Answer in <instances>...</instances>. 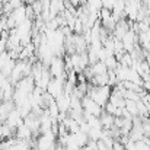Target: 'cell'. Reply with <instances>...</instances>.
Here are the masks:
<instances>
[{
	"instance_id": "3957f363",
	"label": "cell",
	"mask_w": 150,
	"mask_h": 150,
	"mask_svg": "<svg viewBox=\"0 0 150 150\" xmlns=\"http://www.w3.org/2000/svg\"><path fill=\"white\" fill-rule=\"evenodd\" d=\"M82 108H83V112H88V114H91V115H95V117H100V114L103 112V108L98 105L95 100L92 99L91 96H88V95H85L82 99Z\"/></svg>"
},
{
	"instance_id": "9a60e30c",
	"label": "cell",
	"mask_w": 150,
	"mask_h": 150,
	"mask_svg": "<svg viewBox=\"0 0 150 150\" xmlns=\"http://www.w3.org/2000/svg\"><path fill=\"white\" fill-rule=\"evenodd\" d=\"M143 89L147 92V93H150V80H143Z\"/></svg>"
},
{
	"instance_id": "6da1fadb",
	"label": "cell",
	"mask_w": 150,
	"mask_h": 150,
	"mask_svg": "<svg viewBox=\"0 0 150 150\" xmlns=\"http://www.w3.org/2000/svg\"><path fill=\"white\" fill-rule=\"evenodd\" d=\"M111 86L108 85H103V86H93L88 82V96H91L92 99L95 100L98 105H100L103 108V105L108 102L109 99V95H111Z\"/></svg>"
},
{
	"instance_id": "30bf717a",
	"label": "cell",
	"mask_w": 150,
	"mask_h": 150,
	"mask_svg": "<svg viewBox=\"0 0 150 150\" xmlns=\"http://www.w3.org/2000/svg\"><path fill=\"white\" fill-rule=\"evenodd\" d=\"M136 102L137 100H130V99H125V109L134 117V115H139V112H137V105H136Z\"/></svg>"
},
{
	"instance_id": "5b68a950",
	"label": "cell",
	"mask_w": 150,
	"mask_h": 150,
	"mask_svg": "<svg viewBox=\"0 0 150 150\" xmlns=\"http://www.w3.org/2000/svg\"><path fill=\"white\" fill-rule=\"evenodd\" d=\"M4 122H6L7 125L13 127V128H18L21 124H23V117L21 115L19 109L15 108V109H12V111L9 112V115L6 117V121H4Z\"/></svg>"
},
{
	"instance_id": "4fadbf2b",
	"label": "cell",
	"mask_w": 150,
	"mask_h": 150,
	"mask_svg": "<svg viewBox=\"0 0 150 150\" xmlns=\"http://www.w3.org/2000/svg\"><path fill=\"white\" fill-rule=\"evenodd\" d=\"M124 98H125V99H130V100H139L142 96H140V93H137V92H134V91L125 89V92H124Z\"/></svg>"
},
{
	"instance_id": "277c9868",
	"label": "cell",
	"mask_w": 150,
	"mask_h": 150,
	"mask_svg": "<svg viewBox=\"0 0 150 150\" xmlns=\"http://www.w3.org/2000/svg\"><path fill=\"white\" fill-rule=\"evenodd\" d=\"M64 83H66V80H64V79L51 77V80L48 82V85H47V89H45V91H47L51 96L55 99V98H58V96L64 92Z\"/></svg>"
},
{
	"instance_id": "8fae6325",
	"label": "cell",
	"mask_w": 150,
	"mask_h": 150,
	"mask_svg": "<svg viewBox=\"0 0 150 150\" xmlns=\"http://www.w3.org/2000/svg\"><path fill=\"white\" fill-rule=\"evenodd\" d=\"M103 63H105V66H106V69L108 70H114L115 67H117V64H118V61H117V58H115V55L114 54H109L105 60H103Z\"/></svg>"
},
{
	"instance_id": "52a82bcc",
	"label": "cell",
	"mask_w": 150,
	"mask_h": 150,
	"mask_svg": "<svg viewBox=\"0 0 150 150\" xmlns=\"http://www.w3.org/2000/svg\"><path fill=\"white\" fill-rule=\"evenodd\" d=\"M15 137L19 139V140L32 139V130H31L26 124H21V125L16 128V134H15Z\"/></svg>"
},
{
	"instance_id": "2e32d148",
	"label": "cell",
	"mask_w": 150,
	"mask_h": 150,
	"mask_svg": "<svg viewBox=\"0 0 150 150\" xmlns=\"http://www.w3.org/2000/svg\"><path fill=\"white\" fill-rule=\"evenodd\" d=\"M34 150H40V149H34Z\"/></svg>"
},
{
	"instance_id": "ba28073f",
	"label": "cell",
	"mask_w": 150,
	"mask_h": 150,
	"mask_svg": "<svg viewBox=\"0 0 150 150\" xmlns=\"http://www.w3.org/2000/svg\"><path fill=\"white\" fill-rule=\"evenodd\" d=\"M10 16L13 18V21L16 22V26L19 25V23H22L25 19H26V12H25V6L22 4V6H19V7H16L12 13H10Z\"/></svg>"
},
{
	"instance_id": "9c48e42d",
	"label": "cell",
	"mask_w": 150,
	"mask_h": 150,
	"mask_svg": "<svg viewBox=\"0 0 150 150\" xmlns=\"http://www.w3.org/2000/svg\"><path fill=\"white\" fill-rule=\"evenodd\" d=\"M114 115H111V114H108V112H102L99 117L100 120V124H102V128H105V130H109L112 125H114Z\"/></svg>"
},
{
	"instance_id": "5bb4252c",
	"label": "cell",
	"mask_w": 150,
	"mask_h": 150,
	"mask_svg": "<svg viewBox=\"0 0 150 150\" xmlns=\"http://www.w3.org/2000/svg\"><path fill=\"white\" fill-rule=\"evenodd\" d=\"M112 149L114 150H125L124 149V144H122L120 140H115V139H114V143H112Z\"/></svg>"
},
{
	"instance_id": "7c38bea8",
	"label": "cell",
	"mask_w": 150,
	"mask_h": 150,
	"mask_svg": "<svg viewBox=\"0 0 150 150\" xmlns=\"http://www.w3.org/2000/svg\"><path fill=\"white\" fill-rule=\"evenodd\" d=\"M136 105H137V112H139V115H140V117H149L150 115L147 106L142 102V99L137 100V102H136Z\"/></svg>"
},
{
	"instance_id": "7a4b0ae2",
	"label": "cell",
	"mask_w": 150,
	"mask_h": 150,
	"mask_svg": "<svg viewBox=\"0 0 150 150\" xmlns=\"http://www.w3.org/2000/svg\"><path fill=\"white\" fill-rule=\"evenodd\" d=\"M48 70H50L51 77H58V79H64L67 77V71L64 69V58L61 55H54L51 58L50 64H48Z\"/></svg>"
},
{
	"instance_id": "8992f818",
	"label": "cell",
	"mask_w": 150,
	"mask_h": 150,
	"mask_svg": "<svg viewBox=\"0 0 150 150\" xmlns=\"http://www.w3.org/2000/svg\"><path fill=\"white\" fill-rule=\"evenodd\" d=\"M108 100H109L112 105H115L117 108H124V106H125V98H124L122 93L118 92V91H114V89H112Z\"/></svg>"
}]
</instances>
